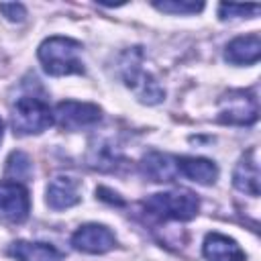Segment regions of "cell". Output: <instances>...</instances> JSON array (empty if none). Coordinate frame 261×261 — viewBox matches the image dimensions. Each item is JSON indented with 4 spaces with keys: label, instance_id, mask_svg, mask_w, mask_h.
<instances>
[{
    "label": "cell",
    "instance_id": "cell-1",
    "mask_svg": "<svg viewBox=\"0 0 261 261\" xmlns=\"http://www.w3.org/2000/svg\"><path fill=\"white\" fill-rule=\"evenodd\" d=\"M82 43L63 37V35H53L47 37L39 49L37 57L47 75L53 77H63V75H73V73H84V61H82Z\"/></svg>",
    "mask_w": 261,
    "mask_h": 261
},
{
    "label": "cell",
    "instance_id": "cell-2",
    "mask_svg": "<svg viewBox=\"0 0 261 261\" xmlns=\"http://www.w3.org/2000/svg\"><path fill=\"white\" fill-rule=\"evenodd\" d=\"M120 75L126 88L137 96L143 104H159L165 100V90L157 84V80L143 67V51L141 47H133L124 51L120 59Z\"/></svg>",
    "mask_w": 261,
    "mask_h": 261
},
{
    "label": "cell",
    "instance_id": "cell-3",
    "mask_svg": "<svg viewBox=\"0 0 261 261\" xmlns=\"http://www.w3.org/2000/svg\"><path fill=\"white\" fill-rule=\"evenodd\" d=\"M143 208L149 216L157 220H179L188 222L198 216L200 200L196 194L188 190H173V192H159L151 194L143 200Z\"/></svg>",
    "mask_w": 261,
    "mask_h": 261
},
{
    "label": "cell",
    "instance_id": "cell-4",
    "mask_svg": "<svg viewBox=\"0 0 261 261\" xmlns=\"http://www.w3.org/2000/svg\"><path fill=\"white\" fill-rule=\"evenodd\" d=\"M53 122H55L53 108L43 98H37V96H20L12 104L10 124H12L14 135H20V137L41 135Z\"/></svg>",
    "mask_w": 261,
    "mask_h": 261
},
{
    "label": "cell",
    "instance_id": "cell-5",
    "mask_svg": "<svg viewBox=\"0 0 261 261\" xmlns=\"http://www.w3.org/2000/svg\"><path fill=\"white\" fill-rule=\"evenodd\" d=\"M218 120L224 124L249 126L259 116V104L253 92L249 90H230L220 98Z\"/></svg>",
    "mask_w": 261,
    "mask_h": 261
},
{
    "label": "cell",
    "instance_id": "cell-6",
    "mask_svg": "<svg viewBox=\"0 0 261 261\" xmlns=\"http://www.w3.org/2000/svg\"><path fill=\"white\" fill-rule=\"evenodd\" d=\"M55 124L63 130H82L94 126L102 120V108L94 102H77V100H63L53 110Z\"/></svg>",
    "mask_w": 261,
    "mask_h": 261
},
{
    "label": "cell",
    "instance_id": "cell-7",
    "mask_svg": "<svg viewBox=\"0 0 261 261\" xmlns=\"http://www.w3.org/2000/svg\"><path fill=\"white\" fill-rule=\"evenodd\" d=\"M69 243L80 253L104 255L116 247V237L108 226L98 224V222H88V224H82L75 228Z\"/></svg>",
    "mask_w": 261,
    "mask_h": 261
},
{
    "label": "cell",
    "instance_id": "cell-8",
    "mask_svg": "<svg viewBox=\"0 0 261 261\" xmlns=\"http://www.w3.org/2000/svg\"><path fill=\"white\" fill-rule=\"evenodd\" d=\"M31 212V194L22 181H0V214L10 222H24Z\"/></svg>",
    "mask_w": 261,
    "mask_h": 261
},
{
    "label": "cell",
    "instance_id": "cell-9",
    "mask_svg": "<svg viewBox=\"0 0 261 261\" xmlns=\"http://www.w3.org/2000/svg\"><path fill=\"white\" fill-rule=\"evenodd\" d=\"M45 200L51 210H67L82 200V186L71 175H55L45 190Z\"/></svg>",
    "mask_w": 261,
    "mask_h": 261
},
{
    "label": "cell",
    "instance_id": "cell-10",
    "mask_svg": "<svg viewBox=\"0 0 261 261\" xmlns=\"http://www.w3.org/2000/svg\"><path fill=\"white\" fill-rule=\"evenodd\" d=\"M202 255L206 261H245L247 255L241 245L222 232H208L202 243Z\"/></svg>",
    "mask_w": 261,
    "mask_h": 261
},
{
    "label": "cell",
    "instance_id": "cell-11",
    "mask_svg": "<svg viewBox=\"0 0 261 261\" xmlns=\"http://www.w3.org/2000/svg\"><path fill=\"white\" fill-rule=\"evenodd\" d=\"M261 57V37L259 33H249L234 37L224 47V59L230 65H253Z\"/></svg>",
    "mask_w": 261,
    "mask_h": 261
},
{
    "label": "cell",
    "instance_id": "cell-12",
    "mask_svg": "<svg viewBox=\"0 0 261 261\" xmlns=\"http://www.w3.org/2000/svg\"><path fill=\"white\" fill-rule=\"evenodd\" d=\"M232 186L249 194L253 198L259 196V163H257V149H249L237 163L232 171Z\"/></svg>",
    "mask_w": 261,
    "mask_h": 261
},
{
    "label": "cell",
    "instance_id": "cell-13",
    "mask_svg": "<svg viewBox=\"0 0 261 261\" xmlns=\"http://www.w3.org/2000/svg\"><path fill=\"white\" fill-rule=\"evenodd\" d=\"M177 173L200 186H212L218 179V165L206 157L181 155L177 157Z\"/></svg>",
    "mask_w": 261,
    "mask_h": 261
},
{
    "label": "cell",
    "instance_id": "cell-14",
    "mask_svg": "<svg viewBox=\"0 0 261 261\" xmlns=\"http://www.w3.org/2000/svg\"><path fill=\"white\" fill-rule=\"evenodd\" d=\"M141 171L145 177H149L151 181H157V184L173 181L179 175L177 173V157L159 153V151H151L141 159Z\"/></svg>",
    "mask_w": 261,
    "mask_h": 261
},
{
    "label": "cell",
    "instance_id": "cell-15",
    "mask_svg": "<svg viewBox=\"0 0 261 261\" xmlns=\"http://www.w3.org/2000/svg\"><path fill=\"white\" fill-rule=\"evenodd\" d=\"M8 255L16 261H61V253L51 243L39 241H14L8 247Z\"/></svg>",
    "mask_w": 261,
    "mask_h": 261
},
{
    "label": "cell",
    "instance_id": "cell-16",
    "mask_svg": "<svg viewBox=\"0 0 261 261\" xmlns=\"http://www.w3.org/2000/svg\"><path fill=\"white\" fill-rule=\"evenodd\" d=\"M31 159L27 153L22 151H12L6 159V175L12 177L14 181H20V179H27L31 175Z\"/></svg>",
    "mask_w": 261,
    "mask_h": 261
},
{
    "label": "cell",
    "instance_id": "cell-17",
    "mask_svg": "<svg viewBox=\"0 0 261 261\" xmlns=\"http://www.w3.org/2000/svg\"><path fill=\"white\" fill-rule=\"evenodd\" d=\"M153 6L167 14H196L204 10V2H190V0H163V2H153Z\"/></svg>",
    "mask_w": 261,
    "mask_h": 261
},
{
    "label": "cell",
    "instance_id": "cell-18",
    "mask_svg": "<svg viewBox=\"0 0 261 261\" xmlns=\"http://www.w3.org/2000/svg\"><path fill=\"white\" fill-rule=\"evenodd\" d=\"M259 12V4H234V2H222L218 4V18L228 20V18H247Z\"/></svg>",
    "mask_w": 261,
    "mask_h": 261
},
{
    "label": "cell",
    "instance_id": "cell-19",
    "mask_svg": "<svg viewBox=\"0 0 261 261\" xmlns=\"http://www.w3.org/2000/svg\"><path fill=\"white\" fill-rule=\"evenodd\" d=\"M0 12L10 22H22L27 18V8L20 2H2L0 4Z\"/></svg>",
    "mask_w": 261,
    "mask_h": 261
},
{
    "label": "cell",
    "instance_id": "cell-20",
    "mask_svg": "<svg viewBox=\"0 0 261 261\" xmlns=\"http://www.w3.org/2000/svg\"><path fill=\"white\" fill-rule=\"evenodd\" d=\"M2 137H4V122H2V118H0V143H2Z\"/></svg>",
    "mask_w": 261,
    "mask_h": 261
}]
</instances>
